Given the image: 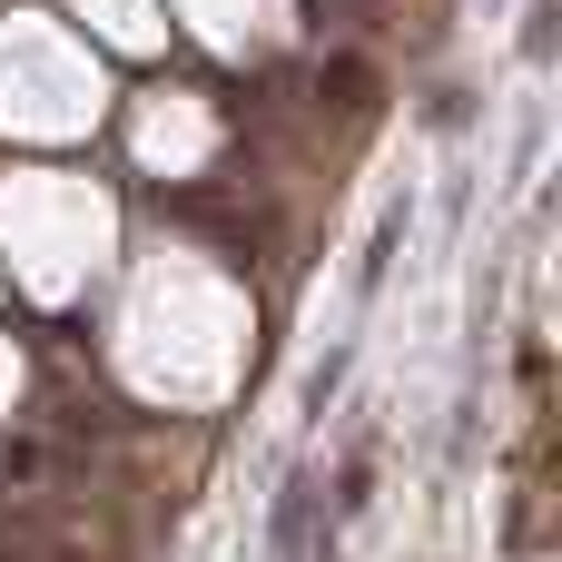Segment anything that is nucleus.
I'll return each mask as SVG.
<instances>
[{
  "instance_id": "obj_2",
  "label": "nucleus",
  "mask_w": 562,
  "mask_h": 562,
  "mask_svg": "<svg viewBox=\"0 0 562 562\" xmlns=\"http://www.w3.org/2000/svg\"><path fill=\"white\" fill-rule=\"evenodd\" d=\"M366 504H375V435H356L346 464H336V524H356Z\"/></svg>"
},
{
  "instance_id": "obj_3",
  "label": "nucleus",
  "mask_w": 562,
  "mask_h": 562,
  "mask_svg": "<svg viewBox=\"0 0 562 562\" xmlns=\"http://www.w3.org/2000/svg\"><path fill=\"white\" fill-rule=\"evenodd\" d=\"M346 366H356V346H336V356H326V366L306 375V415H316V425H326V405H336V385H346Z\"/></svg>"
},
{
  "instance_id": "obj_4",
  "label": "nucleus",
  "mask_w": 562,
  "mask_h": 562,
  "mask_svg": "<svg viewBox=\"0 0 562 562\" xmlns=\"http://www.w3.org/2000/svg\"><path fill=\"white\" fill-rule=\"evenodd\" d=\"M395 237H405V207H385V217H375V237H366V267H356L366 286L385 277V257H395Z\"/></svg>"
},
{
  "instance_id": "obj_1",
  "label": "nucleus",
  "mask_w": 562,
  "mask_h": 562,
  "mask_svg": "<svg viewBox=\"0 0 562 562\" xmlns=\"http://www.w3.org/2000/svg\"><path fill=\"white\" fill-rule=\"evenodd\" d=\"M316 514H326V494H316V474L296 464V474L277 484V514H267V553H277V562H326V524H316Z\"/></svg>"
}]
</instances>
